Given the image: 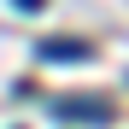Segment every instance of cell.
Wrapping results in <instances>:
<instances>
[{
	"instance_id": "cell-1",
	"label": "cell",
	"mask_w": 129,
	"mask_h": 129,
	"mask_svg": "<svg viewBox=\"0 0 129 129\" xmlns=\"http://www.w3.org/2000/svg\"><path fill=\"white\" fill-rule=\"evenodd\" d=\"M53 112H59V117H88V123H106V117H112L106 106H82V100H59Z\"/></svg>"
},
{
	"instance_id": "cell-2",
	"label": "cell",
	"mask_w": 129,
	"mask_h": 129,
	"mask_svg": "<svg viewBox=\"0 0 129 129\" xmlns=\"http://www.w3.org/2000/svg\"><path fill=\"white\" fill-rule=\"evenodd\" d=\"M41 59H82V41H41Z\"/></svg>"
}]
</instances>
